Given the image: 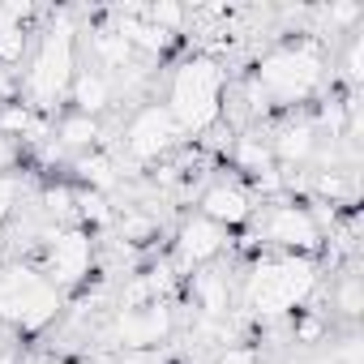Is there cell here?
<instances>
[{
  "instance_id": "7c38bea8",
  "label": "cell",
  "mask_w": 364,
  "mask_h": 364,
  "mask_svg": "<svg viewBox=\"0 0 364 364\" xmlns=\"http://www.w3.org/2000/svg\"><path fill=\"white\" fill-rule=\"evenodd\" d=\"M317 141L321 137H317L313 120H283L274 129V137H270V154H274V163L296 167V163H309L317 154Z\"/></svg>"
},
{
  "instance_id": "1f68e13d",
  "label": "cell",
  "mask_w": 364,
  "mask_h": 364,
  "mask_svg": "<svg viewBox=\"0 0 364 364\" xmlns=\"http://www.w3.org/2000/svg\"><path fill=\"white\" fill-rule=\"evenodd\" d=\"M77 364H90V360H77Z\"/></svg>"
},
{
  "instance_id": "7402d4cb",
  "label": "cell",
  "mask_w": 364,
  "mask_h": 364,
  "mask_svg": "<svg viewBox=\"0 0 364 364\" xmlns=\"http://www.w3.org/2000/svg\"><path fill=\"white\" fill-rule=\"evenodd\" d=\"M334 304L343 309V317H360V309H364V300H360V274H343L338 279V287H334Z\"/></svg>"
},
{
  "instance_id": "603a6c76",
  "label": "cell",
  "mask_w": 364,
  "mask_h": 364,
  "mask_svg": "<svg viewBox=\"0 0 364 364\" xmlns=\"http://www.w3.org/2000/svg\"><path fill=\"white\" fill-rule=\"evenodd\" d=\"M343 82H347L351 90L364 82V39H360V35L347 39V52H343Z\"/></svg>"
},
{
  "instance_id": "277c9868",
  "label": "cell",
  "mask_w": 364,
  "mask_h": 364,
  "mask_svg": "<svg viewBox=\"0 0 364 364\" xmlns=\"http://www.w3.org/2000/svg\"><path fill=\"white\" fill-rule=\"evenodd\" d=\"M321 77H326V56L317 43H283L266 52L253 69V86L270 99V107L309 103L321 90Z\"/></svg>"
},
{
  "instance_id": "f1b7e54d",
  "label": "cell",
  "mask_w": 364,
  "mask_h": 364,
  "mask_svg": "<svg viewBox=\"0 0 364 364\" xmlns=\"http://www.w3.org/2000/svg\"><path fill=\"white\" fill-rule=\"evenodd\" d=\"M39 9L31 5V0H9V5H0V22H14V26H31Z\"/></svg>"
},
{
  "instance_id": "4dcf8cb0",
  "label": "cell",
  "mask_w": 364,
  "mask_h": 364,
  "mask_svg": "<svg viewBox=\"0 0 364 364\" xmlns=\"http://www.w3.org/2000/svg\"><path fill=\"white\" fill-rule=\"evenodd\" d=\"M0 266H5V253H0Z\"/></svg>"
},
{
  "instance_id": "30bf717a",
  "label": "cell",
  "mask_w": 364,
  "mask_h": 364,
  "mask_svg": "<svg viewBox=\"0 0 364 364\" xmlns=\"http://www.w3.org/2000/svg\"><path fill=\"white\" fill-rule=\"evenodd\" d=\"M223 249H228V232H223L219 223L202 219V215L185 219V223H180V232H176V266H180V270H202V266H210Z\"/></svg>"
},
{
  "instance_id": "2e32d148",
  "label": "cell",
  "mask_w": 364,
  "mask_h": 364,
  "mask_svg": "<svg viewBox=\"0 0 364 364\" xmlns=\"http://www.w3.org/2000/svg\"><path fill=\"white\" fill-rule=\"evenodd\" d=\"M73 171H77V180L82 185H90V193H112L116 185H120V171H116V159L107 154V150H86V154H77L73 159Z\"/></svg>"
},
{
  "instance_id": "8fae6325",
  "label": "cell",
  "mask_w": 364,
  "mask_h": 364,
  "mask_svg": "<svg viewBox=\"0 0 364 364\" xmlns=\"http://www.w3.org/2000/svg\"><path fill=\"white\" fill-rule=\"evenodd\" d=\"M202 219H210V223H219L223 232H232V228H245L249 219H253V193L245 189V185H236V180H215V185L202 193Z\"/></svg>"
},
{
  "instance_id": "cb8c5ba5",
  "label": "cell",
  "mask_w": 364,
  "mask_h": 364,
  "mask_svg": "<svg viewBox=\"0 0 364 364\" xmlns=\"http://www.w3.org/2000/svg\"><path fill=\"white\" fill-rule=\"evenodd\" d=\"M39 202H43V215H52V219H69V215H73L77 193H73V189H65V185H48Z\"/></svg>"
},
{
  "instance_id": "ac0fdd59",
  "label": "cell",
  "mask_w": 364,
  "mask_h": 364,
  "mask_svg": "<svg viewBox=\"0 0 364 364\" xmlns=\"http://www.w3.org/2000/svg\"><path fill=\"white\" fill-rule=\"evenodd\" d=\"M232 163L240 167V171H249L253 180H262L266 171H274L279 163H274V154H270V141H262V137H236L232 141Z\"/></svg>"
},
{
  "instance_id": "9c48e42d",
  "label": "cell",
  "mask_w": 364,
  "mask_h": 364,
  "mask_svg": "<svg viewBox=\"0 0 364 364\" xmlns=\"http://www.w3.org/2000/svg\"><path fill=\"white\" fill-rule=\"evenodd\" d=\"M171 330H176L171 300L116 309V317H112V343H120L124 351H159V343H167Z\"/></svg>"
},
{
  "instance_id": "52a82bcc",
  "label": "cell",
  "mask_w": 364,
  "mask_h": 364,
  "mask_svg": "<svg viewBox=\"0 0 364 364\" xmlns=\"http://www.w3.org/2000/svg\"><path fill=\"white\" fill-rule=\"evenodd\" d=\"M262 236H266V245H274L287 257H313L326 245V232L317 228V219L304 202H274L262 215Z\"/></svg>"
},
{
  "instance_id": "e0dca14e",
  "label": "cell",
  "mask_w": 364,
  "mask_h": 364,
  "mask_svg": "<svg viewBox=\"0 0 364 364\" xmlns=\"http://www.w3.org/2000/svg\"><path fill=\"white\" fill-rule=\"evenodd\" d=\"M99 120L95 116H77V112H69L60 124H56V146L60 150H77V154H86V150H95L99 146Z\"/></svg>"
},
{
  "instance_id": "9a60e30c",
  "label": "cell",
  "mask_w": 364,
  "mask_h": 364,
  "mask_svg": "<svg viewBox=\"0 0 364 364\" xmlns=\"http://www.w3.org/2000/svg\"><path fill=\"white\" fill-rule=\"evenodd\" d=\"M69 95H73V112H77V116H95V120H99V112H107L116 86H112V77L99 73V69H77Z\"/></svg>"
},
{
  "instance_id": "8992f818",
  "label": "cell",
  "mask_w": 364,
  "mask_h": 364,
  "mask_svg": "<svg viewBox=\"0 0 364 364\" xmlns=\"http://www.w3.org/2000/svg\"><path fill=\"white\" fill-rule=\"evenodd\" d=\"M43 279L56 287V291H69V287H82L95 270V240L82 223H69V228H52L48 240H43Z\"/></svg>"
},
{
  "instance_id": "ba28073f",
  "label": "cell",
  "mask_w": 364,
  "mask_h": 364,
  "mask_svg": "<svg viewBox=\"0 0 364 364\" xmlns=\"http://www.w3.org/2000/svg\"><path fill=\"white\" fill-rule=\"evenodd\" d=\"M180 137H185V133H180V124L171 120V112L163 103L137 107L129 116V124H124V150H129L133 163H159V159H167L180 146Z\"/></svg>"
},
{
  "instance_id": "3957f363",
  "label": "cell",
  "mask_w": 364,
  "mask_h": 364,
  "mask_svg": "<svg viewBox=\"0 0 364 364\" xmlns=\"http://www.w3.org/2000/svg\"><path fill=\"white\" fill-rule=\"evenodd\" d=\"M223 90H228V73L219 60L210 56H189L171 73V86H167V112L171 120L180 124V133H206L223 120Z\"/></svg>"
},
{
  "instance_id": "d4e9b609",
  "label": "cell",
  "mask_w": 364,
  "mask_h": 364,
  "mask_svg": "<svg viewBox=\"0 0 364 364\" xmlns=\"http://www.w3.org/2000/svg\"><path fill=\"white\" fill-rule=\"evenodd\" d=\"M360 5H351V0H334V5H326V9H317V18L330 26V31H338V26H355L360 22Z\"/></svg>"
},
{
  "instance_id": "5bb4252c",
  "label": "cell",
  "mask_w": 364,
  "mask_h": 364,
  "mask_svg": "<svg viewBox=\"0 0 364 364\" xmlns=\"http://www.w3.org/2000/svg\"><path fill=\"white\" fill-rule=\"evenodd\" d=\"M90 56H95V69L116 82V77L133 65L137 52L129 48V39H124L116 26H99V31H90Z\"/></svg>"
},
{
  "instance_id": "ffe728a7",
  "label": "cell",
  "mask_w": 364,
  "mask_h": 364,
  "mask_svg": "<svg viewBox=\"0 0 364 364\" xmlns=\"http://www.w3.org/2000/svg\"><path fill=\"white\" fill-rule=\"evenodd\" d=\"M31 52V31L0 22V65H22V56Z\"/></svg>"
},
{
  "instance_id": "4fadbf2b",
  "label": "cell",
  "mask_w": 364,
  "mask_h": 364,
  "mask_svg": "<svg viewBox=\"0 0 364 364\" xmlns=\"http://www.w3.org/2000/svg\"><path fill=\"white\" fill-rule=\"evenodd\" d=\"M189 296H193V304L202 309V317H215V321H228V317H232V283H228L223 270L202 266V270L189 279Z\"/></svg>"
},
{
  "instance_id": "44dd1931",
  "label": "cell",
  "mask_w": 364,
  "mask_h": 364,
  "mask_svg": "<svg viewBox=\"0 0 364 364\" xmlns=\"http://www.w3.org/2000/svg\"><path fill=\"white\" fill-rule=\"evenodd\" d=\"M141 18L150 22V26H159V31H167V35H176L180 26H185V9H180V5H171V0H159V5H146L141 9Z\"/></svg>"
},
{
  "instance_id": "83f0119b",
  "label": "cell",
  "mask_w": 364,
  "mask_h": 364,
  "mask_svg": "<svg viewBox=\"0 0 364 364\" xmlns=\"http://www.w3.org/2000/svg\"><path fill=\"white\" fill-rule=\"evenodd\" d=\"M215 364H262V351L257 347H245V343H228L215 355Z\"/></svg>"
},
{
  "instance_id": "f546056e",
  "label": "cell",
  "mask_w": 364,
  "mask_h": 364,
  "mask_svg": "<svg viewBox=\"0 0 364 364\" xmlns=\"http://www.w3.org/2000/svg\"><path fill=\"white\" fill-rule=\"evenodd\" d=\"M18 159H22V146H18V141H9V137H0V171H9Z\"/></svg>"
},
{
  "instance_id": "484cf974",
  "label": "cell",
  "mask_w": 364,
  "mask_h": 364,
  "mask_svg": "<svg viewBox=\"0 0 364 364\" xmlns=\"http://www.w3.org/2000/svg\"><path fill=\"white\" fill-rule=\"evenodd\" d=\"M291 338H296V343H321V338H326V317H321V313H296Z\"/></svg>"
},
{
  "instance_id": "6da1fadb",
  "label": "cell",
  "mask_w": 364,
  "mask_h": 364,
  "mask_svg": "<svg viewBox=\"0 0 364 364\" xmlns=\"http://www.w3.org/2000/svg\"><path fill=\"white\" fill-rule=\"evenodd\" d=\"M317 291V262L313 257H257L245 279V309L257 321H279L287 313H300V304Z\"/></svg>"
},
{
  "instance_id": "5b68a950",
  "label": "cell",
  "mask_w": 364,
  "mask_h": 364,
  "mask_svg": "<svg viewBox=\"0 0 364 364\" xmlns=\"http://www.w3.org/2000/svg\"><path fill=\"white\" fill-rule=\"evenodd\" d=\"M60 291L43 279L31 262H5L0 266V321H9L22 334H39L56 321Z\"/></svg>"
},
{
  "instance_id": "d6986e66",
  "label": "cell",
  "mask_w": 364,
  "mask_h": 364,
  "mask_svg": "<svg viewBox=\"0 0 364 364\" xmlns=\"http://www.w3.org/2000/svg\"><path fill=\"white\" fill-rule=\"evenodd\" d=\"M154 236H159V219L146 215V210H137V206H129L124 219H120V240L124 245H150Z\"/></svg>"
},
{
  "instance_id": "4316f807",
  "label": "cell",
  "mask_w": 364,
  "mask_h": 364,
  "mask_svg": "<svg viewBox=\"0 0 364 364\" xmlns=\"http://www.w3.org/2000/svg\"><path fill=\"white\" fill-rule=\"evenodd\" d=\"M18 198H22V180H18V176H9V171H0V228L14 219Z\"/></svg>"
},
{
  "instance_id": "7a4b0ae2",
  "label": "cell",
  "mask_w": 364,
  "mask_h": 364,
  "mask_svg": "<svg viewBox=\"0 0 364 364\" xmlns=\"http://www.w3.org/2000/svg\"><path fill=\"white\" fill-rule=\"evenodd\" d=\"M73 77H77V26L60 9L52 18V26L43 31V39H39V52H35V60H31V69L22 77V95L18 99L26 107H35V112L52 116L60 107V99L69 95Z\"/></svg>"
}]
</instances>
